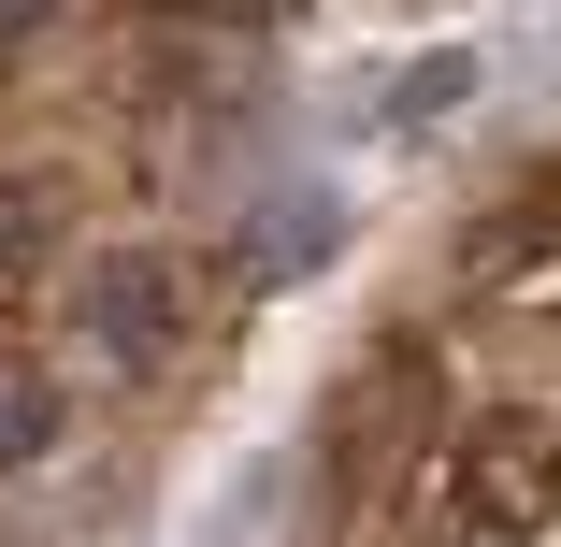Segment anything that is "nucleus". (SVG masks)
<instances>
[{
	"label": "nucleus",
	"instance_id": "nucleus-1",
	"mask_svg": "<svg viewBox=\"0 0 561 547\" xmlns=\"http://www.w3.org/2000/svg\"><path fill=\"white\" fill-rule=\"evenodd\" d=\"M72 317H87V346L116 361V375H173V346H187V260H159V246H101L87 288H72Z\"/></svg>",
	"mask_w": 561,
	"mask_h": 547
},
{
	"label": "nucleus",
	"instance_id": "nucleus-2",
	"mask_svg": "<svg viewBox=\"0 0 561 547\" xmlns=\"http://www.w3.org/2000/svg\"><path fill=\"white\" fill-rule=\"evenodd\" d=\"M331 246H346V202H331V187H288V202H260V231H245V260H260V274H317Z\"/></svg>",
	"mask_w": 561,
	"mask_h": 547
},
{
	"label": "nucleus",
	"instance_id": "nucleus-3",
	"mask_svg": "<svg viewBox=\"0 0 561 547\" xmlns=\"http://www.w3.org/2000/svg\"><path fill=\"white\" fill-rule=\"evenodd\" d=\"M44 447H58V375L0 346V476H30Z\"/></svg>",
	"mask_w": 561,
	"mask_h": 547
},
{
	"label": "nucleus",
	"instance_id": "nucleus-4",
	"mask_svg": "<svg viewBox=\"0 0 561 547\" xmlns=\"http://www.w3.org/2000/svg\"><path fill=\"white\" fill-rule=\"evenodd\" d=\"M288 490H302V476H288V461H260V476H245V490H231V504H216V533H202V547H260V533H274V504H288Z\"/></svg>",
	"mask_w": 561,
	"mask_h": 547
},
{
	"label": "nucleus",
	"instance_id": "nucleus-5",
	"mask_svg": "<svg viewBox=\"0 0 561 547\" xmlns=\"http://www.w3.org/2000/svg\"><path fill=\"white\" fill-rule=\"evenodd\" d=\"M446 101H476V58H417V72L375 101V116H446Z\"/></svg>",
	"mask_w": 561,
	"mask_h": 547
},
{
	"label": "nucleus",
	"instance_id": "nucleus-6",
	"mask_svg": "<svg viewBox=\"0 0 561 547\" xmlns=\"http://www.w3.org/2000/svg\"><path fill=\"white\" fill-rule=\"evenodd\" d=\"M30 260H44V216H30V202H15V187H0V288H15V274H30Z\"/></svg>",
	"mask_w": 561,
	"mask_h": 547
},
{
	"label": "nucleus",
	"instance_id": "nucleus-7",
	"mask_svg": "<svg viewBox=\"0 0 561 547\" xmlns=\"http://www.w3.org/2000/svg\"><path fill=\"white\" fill-rule=\"evenodd\" d=\"M30 30H58V0H0V58H15Z\"/></svg>",
	"mask_w": 561,
	"mask_h": 547
},
{
	"label": "nucleus",
	"instance_id": "nucleus-8",
	"mask_svg": "<svg viewBox=\"0 0 561 547\" xmlns=\"http://www.w3.org/2000/svg\"><path fill=\"white\" fill-rule=\"evenodd\" d=\"M187 15H288V0H187Z\"/></svg>",
	"mask_w": 561,
	"mask_h": 547
}]
</instances>
